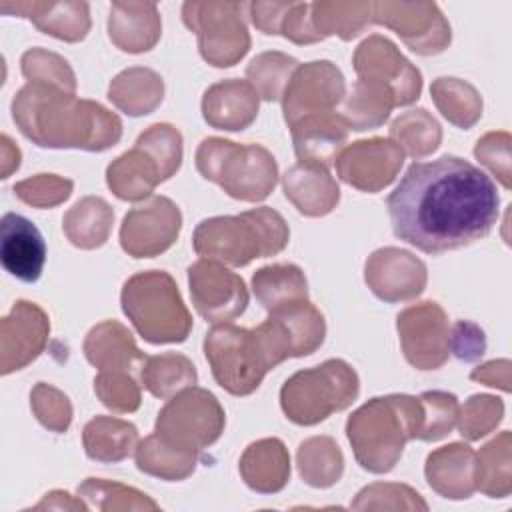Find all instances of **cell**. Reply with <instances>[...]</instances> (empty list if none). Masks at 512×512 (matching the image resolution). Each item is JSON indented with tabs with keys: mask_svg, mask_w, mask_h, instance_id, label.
Listing matches in <instances>:
<instances>
[{
	"mask_svg": "<svg viewBox=\"0 0 512 512\" xmlns=\"http://www.w3.org/2000/svg\"><path fill=\"white\" fill-rule=\"evenodd\" d=\"M336 174L360 192H380L404 164V152L390 138H370L352 142L334 160Z\"/></svg>",
	"mask_w": 512,
	"mask_h": 512,
	"instance_id": "cell-17",
	"label": "cell"
},
{
	"mask_svg": "<svg viewBox=\"0 0 512 512\" xmlns=\"http://www.w3.org/2000/svg\"><path fill=\"white\" fill-rule=\"evenodd\" d=\"M136 466L140 472L162 480L188 478L198 462L196 452H188L164 442L158 434H150L136 446Z\"/></svg>",
	"mask_w": 512,
	"mask_h": 512,
	"instance_id": "cell-37",
	"label": "cell"
},
{
	"mask_svg": "<svg viewBox=\"0 0 512 512\" xmlns=\"http://www.w3.org/2000/svg\"><path fill=\"white\" fill-rule=\"evenodd\" d=\"M404 358L418 370H438L450 354L448 316L436 302H420L396 318Z\"/></svg>",
	"mask_w": 512,
	"mask_h": 512,
	"instance_id": "cell-11",
	"label": "cell"
},
{
	"mask_svg": "<svg viewBox=\"0 0 512 512\" xmlns=\"http://www.w3.org/2000/svg\"><path fill=\"white\" fill-rule=\"evenodd\" d=\"M504 416V404L490 394H474L458 410V430L466 440H480L492 432Z\"/></svg>",
	"mask_w": 512,
	"mask_h": 512,
	"instance_id": "cell-48",
	"label": "cell"
},
{
	"mask_svg": "<svg viewBox=\"0 0 512 512\" xmlns=\"http://www.w3.org/2000/svg\"><path fill=\"white\" fill-rule=\"evenodd\" d=\"M282 188L296 210L312 218L330 214L340 200V188L330 170L310 162L290 166L282 176Z\"/></svg>",
	"mask_w": 512,
	"mask_h": 512,
	"instance_id": "cell-24",
	"label": "cell"
},
{
	"mask_svg": "<svg viewBox=\"0 0 512 512\" xmlns=\"http://www.w3.org/2000/svg\"><path fill=\"white\" fill-rule=\"evenodd\" d=\"M432 100L442 116L454 126L468 130L482 116V98L478 90L458 78H436L430 86Z\"/></svg>",
	"mask_w": 512,
	"mask_h": 512,
	"instance_id": "cell-39",
	"label": "cell"
},
{
	"mask_svg": "<svg viewBox=\"0 0 512 512\" xmlns=\"http://www.w3.org/2000/svg\"><path fill=\"white\" fill-rule=\"evenodd\" d=\"M22 74L32 84H46L68 94H76V76L68 62L44 48H32L22 54Z\"/></svg>",
	"mask_w": 512,
	"mask_h": 512,
	"instance_id": "cell-45",
	"label": "cell"
},
{
	"mask_svg": "<svg viewBox=\"0 0 512 512\" xmlns=\"http://www.w3.org/2000/svg\"><path fill=\"white\" fill-rule=\"evenodd\" d=\"M114 210L98 196H84L62 218L66 238L84 250L100 248L112 230Z\"/></svg>",
	"mask_w": 512,
	"mask_h": 512,
	"instance_id": "cell-33",
	"label": "cell"
},
{
	"mask_svg": "<svg viewBox=\"0 0 512 512\" xmlns=\"http://www.w3.org/2000/svg\"><path fill=\"white\" fill-rule=\"evenodd\" d=\"M354 510H428V504L406 484H370L350 504Z\"/></svg>",
	"mask_w": 512,
	"mask_h": 512,
	"instance_id": "cell-49",
	"label": "cell"
},
{
	"mask_svg": "<svg viewBox=\"0 0 512 512\" xmlns=\"http://www.w3.org/2000/svg\"><path fill=\"white\" fill-rule=\"evenodd\" d=\"M260 96L248 80L228 78L212 84L202 98L204 120L218 130L238 132L258 116Z\"/></svg>",
	"mask_w": 512,
	"mask_h": 512,
	"instance_id": "cell-21",
	"label": "cell"
},
{
	"mask_svg": "<svg viewBox=\"0 0 512 512\" xmlns=\"http://www.w3.org/2000/svg\"><path fill=\"white\" fill-rule=\"evenodd\" d=\"M394 234L428 254L490 234L500 198L486 172L458 156L414 162L386 198Z\"/></svg>",
	"mask_w": 512,
	"mask_h": 512,
	"instance_id": "cell-1",
	"label": "cell"
},
{
	"mask_svg": "<svg viewBox=\"0 0 512 512\" xmlns=\"http://www.w3.org/2000/svg\"><path fill=\"white\" fill-rule=\"evenodd\" d=\"M390 140L412 158L432 154L442 140L440 124L424 108L400 114L390 126Z\"/></svg>",
	"mask_w": 512,
	"mask_h": 512,
	"instance_id": "cell-42",
	"label": "cell"
},
{
	"mask_svg": "<svg viewBox=\"0 0 512 512\" xmlns=\"http://www.w3.org/2000/svg\"><path fill=\"white\" fill-rule=\"evenodd\" d=\"M50 510V508H56V510H88V504L82 502V498L78 500H72V496L68 492H62V490H54L50 494H46L42 498V502H38L34 506V510Z\"/></svg>",
	"mask_w": 512,
	"mask_h": 512,
	"instance_id": "cell-58",
	"label": "cell"
},
{
	"mask_svg": "<svg viewBox=\"0 0 512 512\" xmlns=\"http://www.w3.org/2000/svg\"><path fill=\"white\" fill-rule=\"evenodd\" d=\"M268 316H272L280 324L288 340L292 358L308 356L322 346L326 336V322L322 312L310 300L282 306L268 312Z\"/></svg>",
	"mask_w": 512,
	"mask_h": 512,
	"instance_id": "cell-32",
	"label": "cell"
},
{
	"mask_svg": "<svg viewBox=\"0 0 512 512\" xmlns=\"http://www.w3.org/2000/svg\"><path fill=\"white\" fill-rule=\"evenodd\" d=\"M358 392L360 382L354 368L340 358H330L292 374L280 390V406L294 424L312 426L348 408Z\"/></svg>",
	"mask_w": 512,
	"mask_h": 512,
	"instance_id": "cell-8",
	"label": "cell"
},
{
	"mask_svg": "<svg viewBox=\"0 0 512 512\" xmlns=\"http://www.w3.org/2000/svg\"><path fill=\"white\" fill-rule=\"evenodd\" d=\"M50 334V322L46 312L34 302L18 300L10 314L2 318L0 352L2 374L24 368L36 360L46 348Z\"/></svg>",
	"mask_w": 512,
	"mask_h": 512,
	"instance_id": "cell-19",
	"label": "cell"
},
{
	"mask_svg": "<svg viewBox=\"0 0 512 512\" xmlns=\"http://www.w3.org/2000/svg\"><path fill=\"white\" fill-rule=\"evenodd\" d=\"M294 152L300 162L330 168L342 146L346 144L350 128L336 112L312 114L290 126Z\"/></svg>",
	"mask_w": 512,
	"mask_h": 512,
	"instance_id": "cell-23",
	"label": "cell"
},
{
	"mask_svg": "<svg viewBox=\"0 0 512 512\" xmlns=\"http://www.w3.org/2000/svg\"><path fill=\"white\" fill-rule=\"evenodd\" d=\"M72 180L56 174H38L14 184V194L36 208H50L64 202L72 192Z\"/></svg>",
	"mask_w": 512,
	"mask_h": 512,
	"instance_id": "cell-52",
	"label": "cell"
},
{
	"mask_svg": "<svg viewBox=\"0 0 512 512\" xmlns=\"http://www.w3.org/2000/svg\"><path fill=\"white\" fill-rule=\"evenodd\" d=\"M94 392L100 402L112 412H134L140 408V386L132 372L124 370H102L94 378Z\"/></svg>",
	"mask_w": 512,
	"mask_h": 512,
	"instance_id": "cell-50",
	"label": "cell"
},
{
	"mask_svg": "<svg viewBox=\"0 0 512 512\" xmlns=\"http://www.w3.org/2000/svg\"><path fill=\"white\" fill-rule=\"evenodd\" d=\"M162 96V78L154 70L142 66L122 70L114 76L108 88L110 102L128 116L150 114L162 102Z\"/></svg>",
	"mask_w": 512,
	"mask_h": 512,
	"instance_id": "cell-30",
	"label": "cell"
},
{
	"mask_svg": "<svg viewBox=\"0 0 512 512\" xmlns=\"http://www.w3.org/2000/svg\"><path fill=\"white\" fill-rule=\"evenodd\" d=\"M12 118L20 132L42 148L102 152L122 136V122L114 112L46 84L22 86L12 100Z\"/></svg>",
	"mask_w": 512,
	"mask_h": 512,
	"instance_id": "cell-2",
	"label": "cell"
},
{
	"mask_svg": "<svg viewBox=\"0 0 512 512\" xmlns=\"http://www.w3.org/2000/svg\"><path fill=\"white\" fill-rule=\"evenodd\" d=\"M196 168L228 196L244 202L268 198L278 182V164L264 146L238 144L216 136L200 142Z\"/></svg>",
	"mask_w": 512,
	"mask_h": 512,
	"instance_id": "cell-7",
	"label": "cell"
},
{
	"mask_svg": "<svg viewBox=\"0 0 512 512\" xmlns=\"http://www.w3.org/2000/svg\"><path fill=\"white\" fill-rule=\"evenodd\" d=\"M312 20L324 38L336 34L352 40L374 22L372 2H314Z\"/></svg>",
	"mask_w": 512,
	"mask_h": 512,
	"instance_id": "cell-41",
	"label": "cell"
},
{
	"mask_svg": "<svg viewBox=\"0 0 512 512\" xmlns=\"http://www.w3.org/2000/svg\"><path fill=\"white\" fill-rule=\"evenodd\" d=\"M354 70L360 80L378 82L394 94L396 106H406L418 100L422 76L398 48L384 36H368L354 52Z\"/></svg>",
	"mask_w": 512,
	"mask_h": 512,
	"instance_id": "cell-16",
	"label": "cell"
},
{
	"mask_svg": "<svg viewBox=\"0 0 512 512\" xmlns=\"http://www.w3.org/2000/svg\"><path fill=\"white\" fill-rule=\"evenodd\" d=\"M372 12L374 22L392 28L416 54H438L450 44V24L436 4L372 2Z\"/></svg>",
	"mask_w": 512,
	"mask_h": 512,
	"instance_id": "cell-15",
	"label": "cell"
},
{
	"mask_svg": "<svg viewBox=\"0 0 512 512\" xmlns=\"http://www.w3.org/2000/svg\"><path fill=\"white\" fill-rule=\"evenodd\" d=\"M240 474L256 492L272 494L282 490L290 478V456L282 440L264 438L252 442L240 458Z\"/></svg>",
	"mask_w": 512,
	"mask_h": 512,
	"instance_id": "cell-28",
	"label": "cell"
},
{
	"mask_svg": "<svg viewBox=\"0 0 512 512\" xmlns=\"http://www.w3.org/2000/svg\"><path fill=\"white\" fill-rule=\"evenodd\" d=\"M86 360L102 370L132 372L146 360V354L136 346L130 330L116 320H104L96 324L84 338Z\"/></svg>",
	"mask_w": 512,
	"mask_h": 512,
	"instance_id": "cell-27",
	"label": "cell"
},
{
	"mask_svg": "<svg viewBox=\"0 0 512 512\" xmlns=\"http://www.w3.org/2000/svg\"><path fill=\"white\" fill-rule=\"evenodd\" d=\"M394 106L396 100L390 88L372 80L358 78L344 100L340 116L350 130L362 132L382 126Z\"/></svg>",
	"mask_w": 512,
	"mask_h": 512,
	"instance_id": "cell-34",
	"label": "cell"
},
{
	"mask_svg": "<svg viewBox=\"0 0 512 512\" xmlns=\"http://www.w3.org/2000/svg\"><path fill=\"white\" fill-rule=\"evenodd\" d=\"M30 406L42 426L52 432H66L72 422V404L58 388L38 382L30 392Z\"/></svg>",
	"mask_w": 512,
	"mask_h": 512,
	"instance_id": "cell-51",
	"label": "cell"
},
{
	"mask_svg": "<svg viewBox=\"0 0 512 512\" xmlns=\"http://www.w3.org/2000/svg\"><path fill=\"white\" fill-rule=\"evenodd\" d=\"M422 428L420 398L390 394L368 400L346 422V436L356 462L374 474L390 472L400 460L408 440Z\"/></svg>",
	"mask_w": 512,
	"mask_h": 512,
	"instance_id": "cell-3",
	"label": "cell"
},
{
	"mask_svg": "<svg viewBox=\"0 0 512 512\" xmlns=\"http://www.w3.org/2000/svg\"><path fill=\"white\" fill-rule=\"evenodd\" d=\"M136 146L158 162L164 180L174 176L182 164V134L172 124H152L138 136Z\"/></svg>",
	"mask_w": 512,
	"mask_h": 512,
	"instance_id": "cell-47",
	"label": "cell"
},
{
	"mask_svg": "<svg viewBox=\"0 0 512 512\" xmlns=\"http://www.w3.org/2000/svg\"><path fill=\"white\" fill-rule=\"evenodd\" d=\"M180 228L182 214L178 206L166 196H152L124 216L120 246L134 258H154L176 242Z\"/></svg>",
	"mask_w": 512,
	"mask_h": 512,
	"instance_id": "cell-14",
	"label": "cell"
},
{
	"mask_svg": "<svg viewBox=\"0 0 512 512\" xmlns=\"http://www.w3.org/2000/svg\"><path fill=\"white\" fill-rule=\"evenodd\" d=\"M450 352L464 362H474L482 358L486 350V338L478 324L468 320H458L450 330Z\"/></svg>",
	"mask_w": 512,
	"mask_h": 512,
	"instance_id": "cell-54",
	"label": "cell"
},
{
	"mask_svg": "<svg viewBox=\"0 0 512 512\" xmlns=\"http://www.w3.org/2000/svg\"><path fill=\"white\" fill-rule=\"evenodd\" d=\"M82 442L86 456L96 462H120L132 454L138 446V430L134 424L112 418L96 416L82 432Z\"/></svg>",
	"mask_w": 512,
	"mask_h": 512,
	"instance_id": "cell-31",
	"label": "cell"
},
{
	"mask_svg": "<svg viewBox=\"0 0 512 512\" xmlns=\"http://www.w3.org/2000/svg\"><path fill=\"white\" fill-rule=\"evenodd\" d=\"M280 34H284L294 44H314L324 40V36L316 30L312 20V4L294 2L282 20Z\"/></svg>",
	"mask_w": 512,
	"mask_h": 512,
	"instance_id": "cell-55",
	"label": "cell"
},
{
	"mask_svg": "<svg viewBox=\"0 0 512 512\" xmlns=\"http://www.w3.org/2000/svg\"><path fill=\"white\" fill-rule=\"evenodd\" d=\"M290 230L286 220L272 208L260 206L236 216L202 220L192 236L198 256L228 266H246L254 258L282 252Z\"/></svg>",
	"mask_w": 512,
	"mask_h": 512,
	"instance_id": "cell-4",
	"label": "cell"
},
{
	"mask_svg": "<svg viewBox=\"0 0 512 512\" xmlns=\"http://www.w3.org/2000/svg\"><path fill=\"white\" fill-rule=\"evenodd\" d=\"M474 156L500 180L504 188H510V134L488 132L474 148Z\"/></svg>",
	"mask_w": 512,
	"mask_h": 512,
	"instance_id": "cell-53",
	"label": "cell"
},
{
	"mask_svg": "<svg viewBox=\"0 0 512 512\" xmlns=\"http://www.w3.org/2000/svg\"><path fill=\"white\" fill-rule=\"evenodd\" d=\"M368 288L384 302H404L420 296L426 288V264L394 246L372 252L364 266Z\"/></svg>",
	"mask_w": 512,
	"mask_h": 512,
	"instance_id": "cell-18",
	"label": "cell"
},
{
	"mask_svg": "<svg viewBox=\"0 0 512 512\" xmlns=\"http://www.w3.org/2000/svg\"><path fill=\"white\" fill-rule=\"evenodd\" d=\"M422 404V428L416 440L436 442L452 432L458 422V400L450 392L442 390H428L420 396Z\"/></svg>",
	"mask_w": 512,
	"mask_h": 512,
	"instance_id": "cell-46",
	"label": "cell"
},
{
	"mask_svg": "<svg viewBox=\"0 0 512 512\" xmlns=\"http://www.w3.org/2000/svg\"><path fill=\"white\" fill-rule=\"evenodd\" d=\"M188 286L196 312L212 324L232 322L250 300L244 280L214 260L194 262L188 268Z\"/></svg>",
	"mask_w": 512,
	"mask_h": 512,
	"instance_id": "cell-13",
	"label": "cell"
},
{
	"mask_svg": "<svg viewBox=\"0 0 512 512\" xmlns=\"http://www.w3.org/2000/svg\"><path fill=\"white\" fill-rule=\"evenodd\" d=\"M120 304L136 332L150 344H178L192 330V316L180 290L164 270L130 276L122 286Z\"/></svg>",
	"mask_w": 512,
	"mask_h": 512,
	"instance_id": "cell-6",
	"label": "cell"
},
{
	"mask_svg": "<svg viewBox=\"0 0 512 512\" xmlns=\"http://www.w3.org/2000/svg\"><path fill=\"white\" fill-rule=\"evenodd\" d=\"M0 260L6 272L22 282H36L46 262L40 230L22 214L8 212L0 222Z\"/></svg>",
	"mask_w": 512,
	"mask_h": 512,
	"instance_id": "cell-20",
	"label": "cell"
},
{
	"mask_svg": "<svg viewBox=\"0 0 512 512\" xmlns=\"http://www.w3.org/2000/svg\"><path fill=\"white\" fill-rule=\"evenodd\" d=\"M252 290L268 312L308 300V282L302 268L296 264H270L256 270Z\"/></svg>",
	"mask_w": 512,
	"mask_h": 512,
	"instance_id": "cell-35",
	"label": "cell"
},
{
	"mask_svg": "<svg viewBox=\"0 0 512 512\" xmlns=\"http://www.w3.org/2000/svg\"><path fill=\"white\" fill-rule=\"evenodd\" d=\"M242 10V2H186L182 6V20L196 32L200 54L208 64L228 68L250 50Z\"/></svg>",
	"mask_w": 512,
	"mask_h": 512,
	"instance_id": "cell-10",
	"label": "cell"
},
{
	"mask_svg": "<svg viewBox=\"0 0 512 512\" xmlns=\"http://www.w3.org/2000/svg\"><path fill=\"white\" fill-rule=\"evenodd\" d=\"M298 68V60L284 52H262L246 68V78L266 102L282 100V94Z\"/></svg>",
	"mask_w": 512,
	"mask_h": 512,
	"instance_id": "cell-43",
	"label": "cell"
},
{
	"mask_svg": "<svg viewBox=\"0 0 512 512\" xmlns=\"http://www.w3.org/2000/svg\"><path fill=\"white\" fill-rule=\"evenodd\" d=\"M344 90V76L330 60L298 64L282 94L286 124L292 126L306 116L334 112L344 100Z\"/></svg>",
	"mask_w": 512,
	"mask_h": 512,
	"instance_id": "cell-12",
	"label": "cell"
},
{
	"mask_svg": "<svg viewBox=\"0 0 512 512\" xmlns=\"http://www.w3.org/2000/svg\"><path fill=\"white\" fill-rule=\"evenodd\" d=\"M162 34L154 2H114L108 16V36L124 52L140 54L154 48Z\"/></svg>",
	"mask_w": 512,
	"mask_h": 512,
	"instance_id": "cell-25",
	"label": "cell"
},
{
	"mask_svg": "<svg viewBox=\"0 0 512 512\" xmlns=\"http://www.w3.org/2000/svg\"><path fill=\"white\" fill-rule=\"evenodd\" d=\"M204 354L214 380L234 396L252 394L264 376L284 362L268 328L214 324L204 338Z\"/></svg>",
	"mask_w": 512,
	"mask_h": 512,
	"instance_id": "cell-5",
	"label": "cell"
},
{
	"mask_svg": "<svg viewBox=\"0 0 512 512\" xmlns=\"http://www.w3.org/2000/svg\"><path fill=\"white\" fill-rule=\"evenodd\" d=\"M472 380L476 382H482L486 386H494V388H500L504 392L510 390V362L508 360H494V362H488L484 366H478L472 374H470Z\"/></svg>",
	"mask_w": 512,
	"mask_h": 512,
	"instance_id": "cell-57",
	"label": "cell"
},
{
	"mask_svg": "<svg viewBox=\"0 0 512 512\" xmlns=\"http://www.w3.org/2000/svg\"><path fill=\"white\" fill-rule=\"evenodd\" d=\"M78 498L98 510H158V504L140 490L102 478H86L78 486Z\"/></svg>",
	"mask_w": 512,
	"mask_h": 512,
	"instance_id": "cell-44",
	"label": "cell"
},
{
	"mask_svg": "<svg viewBox=\"0 0 512 512\" xmlns=\"http://www.w3.org/2000/svg\"><path fill=\"white\" fill-rule=\"evenodd\" d=\"M160 182L164 176L158 162L136 144L106 168V184L120 200H144Z\"/></svg>",
	"mask_w": 512,
	"mask_h": 512,
	"instance_id": "cell-29",
	"label": "cell"
},
{
	"mask_svg": "<svg viewBox=\"0 0 512 512\" xmlns=\"http://www.w3.org/2000/svg\"><path fill=\"white\" fill-rule=\"evenodd\" d=\"M294 2H252L250 18L254 26L264 34H280L282 20Z\"/></svg>",
	"mask_w": 512,
	"mask_h": 512,
	"instance_id": "cell-56",
	"label": "cell"
},
{
	"mask_svg": "<svg viewBox=\"0 0 512 512\" xmlns=\"http://www.w3.org/2000/svg\"><path fill=\"white\" fill-rule=\"evenodd\" d=\"M510 448L512 436L508 430H504L500 436L482 446L478 454H474L476 490L490 498H506L512 492Z\"/></svg>",
	"mask_w": 512,
	"mask_h": 512,
	"instance_id": "cell-36",
	"label": "cell"
},
{
	"mask_svg": "<svg viewBox=\"0 0 512 512\" xmlns=\"http://www.w3.org/2000/svg\"><path fill=\"white\" fill-rule=\"evenodd\" d=\"M20 166V150L12 144V140L2 136V178H8Z\"/></svg>",
	"mask_w": 512,
	"mask_h": 512,
	"instance_id": "cell-59",
	"label": "cell"
},
{
	"mask_svg": "<svg viewBox=\"0 0 512 512\" xmlns=\"http://www.w3.org/2000/svg\"><path fill=\"white\" fill-rule=\"evenodd\" d=\"M0 12L32 20V24L64 42L84 40L90 30V10L86 2H12L2 0Z\"/></svg>",
	"mask_w": 512,
	"mask_h": 512,
	"instance_id": "cell-22",
	"label": "cell"
},
{
	"mask_svg": "<svg viewBox=\"0 0 512 512\" xmlns=\"http://www.w3.org/2000/svg\"><path fill=\"white\" fill-rule=\"evenodd\" d=\"M224 424V408L216 396L204 388L190 386L174 394L158 412L154 434L176 448L198 454L220 438Z\"/></svg>",
	"mask_w": 512,
	"mask_h": 512,
	"instance_id": "cell-9",
	"label": "cell"
},
{
	"mask_svg": "<svg viewBox=\"0 0 512 512\" xmlns=\"http://www.w3.org/2000/svg\"><path fill=\"white\" fill-rule=\"evenodd\" d=\"M142 386L156 398H170L196 384V368L190 358L176 352L146 356L140 366Z\"/></svg>",
	"mask_w": 512,
	"mask_h": 512,
	"instance_id": "cell-38",
	"label": "cell"
},
{
	"mask_svg": "<svg viewBox=\"0 0 512 512\" xmlns=\"http://www.w3.org/2000/svg\"><path fill=\"white\" fill-rule=\"evenodd\" d=\"M296 458L300 476L314 488H328L336 484L344 470L342 452L328 436H312L304 440Z\"/></svg>",
	"mask_w": 512,
	"mask_h": 512,
	"instance_id": "cell-40",
	"label": "cell"
},
{
	"mask_svg": "<svg viewBox=\"0 0 512 512\" xmlns=\"http://www.w3.org/2000/svg\"><path fill=\"white\" fill-rule=\"evenodd\" d=\"M426 480L434 492L450 500L470 498L476 492L474 450L454 442L428 454L424 466Z\"/></svg>",
	"mask_w": 512,
	"mask_h": 512,
	"instance_id": "cell-26",
	"label": "cell"
}]
</instances>
